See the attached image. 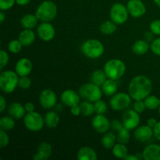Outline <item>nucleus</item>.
Segmentation results:
<instances>
[{
	"label": "nucleus",
	"mask_w": 160,
	"mask_h": 160,
	"mask_svg": "<svg viewBox=\"0 0 160 160\" xmlns=\"http://www.w3.org/2000/svg\"><path fill=\"white\" fill-rule=\"evenodd\" d=\"M131 97L129 94L119 92L112 95L109 105L110 107L115 111H121L126 109L131 104Z\"/></svg>",
	"instance_id": "1a4fd4ad"
},
{
	"label": "nucleus",
	"mask_w": 160,
	"mask_h": 160,
	"mask_svg": "<svg viewBox=\"0 0 160 160\" xmlns=\"http://www.w3.org/2000/svg\"><path fill=\"white\" fill-rule=\"evenodd\" d=\"M146 109L150 110H155L156 109H159L160 106V99L156 95H148V97L144 99Z\"/></svg>",
	"instance_id": "7c9ffc66"
},
{
	"label": "nucleus",
	"mask_w": 160,
	"mask_h": 160,
	"mask_svg": "<svg viewBox=\"0 0 160 160\" xmlns=\"http://www.w3.org/2000/svg\"><path fill=\"white\" fill-rule=\"evenodd\" d=\"M112 154L116 158L124 159L128 155V150L126 145L121 143H117L112 148Z\"/></svg>",
	"instance_id": "c756f323"
},
{
	"label": "nucleus",
	"mask_w": 160,
	"mask_h": 160,
	"mask_svg": "<svg viewBox=\"0 0 160 160\" xmlns=\"http://www.w3.org/2000/svg\"><path fill=\"white\" fill-rule=\"evenodd\" d=\"M150 30L154 34L160 35V20H153L150 23Z\"/></svg>",
	"instance_id": "79ce46f5"
},
{
	"label": "nucleus",
	"mask_w": 160,
	"mask_h": 160,
	"mask_svg": "<svg viewBox=\"0 0 160 160\" xmlns=\"http://www.w3.org/2000/svg\"><path fill=\"white\" fill-rule=\"evenodd\" d=\"M153 1H154V2L156 3L158 6H159L160 7V0H153Z\"/></svg>",
	"instance_id": "5fc2aeb1"
},
{
	"label": "nucleus",
	"mask_w": 160,
	"mask_h": 160,
	"mask_svg": "<svg viewBox=\"0 0 160 160\" xmlns=\"http://www.w3.org/2000/svg\"><path fill=\"white\" fill-rule=\"evenodd\" d=\"M141 121L139 113L134 109H128L125 111L122 117V122L123 126L129 130L135 129L138 128Z\"/></svg>",
	"instance_id": "9d476101"
},
{
	"label": "nucleus",
	"mask_w": 160,
	"mask_h": 160,
	"mask_svg": "<svg viewBox=\"0 0 160 160\" xmlns=\"http://www.w3.org/2000/svg\"><path fill=\"white\" fill-rule=\"evenodd\" d=\"M12 117H2L0 119V128L6 131H11L15 127V121Z\"/></svg>",
	"instance_id": "473e14b6"
},
{
	"label": "nucleus",
	"mask_w": 160,
	"mask_h": 160,
	"mask_svg": "<svg viewBox=\"0 0 160 160\" xmlns=\"http://www.w3.org/2000/svg\"><path fill=\"white\" fill-rule=\"evenodd\" d=\"M149 50V44L144 40H138L132 45V51L138 56H143Z\"/></svg>",
	"instance_id": "b1692460"
},
{
	"label": "nucleus",
	"mask_w": 160,
	"mask_h": 160,
	"mask_svg": "<svg viewBox=\"0 0 160 160\" xmlns=\"http://www.w3.org/2000/svg\"><path fill=\"white\" fill-rule=\"evenodd\" d=\"M104 71L108 78L117 81L124 75L126 72V65L120 59H109L105 64Z\"/></svg>",
	"instance_id": "7ed1b4c3"
},
{
	"label": "nucleus",
	"mask_w": 160,
	"mask_h": 160,
	"mask_svg": "<svg viewBox=\"0 0 160 160\" xmlns=\"http://www.w3.org/2000/svg\"><path fill=\"white\" fill-rule=\"evenodd\" d=\"M23 45H22L21 42H20V40H12L8 45V48H9V52L14 54H17V53L20 52L22 49V47Z\"/></svg>",
	"instance_id": "f704fd0d"
},
{
	"label": "nucleus",
	"mask_w": 160,
	"mask_h": 160,
	"mask_svg": "<svg viewBox=\"0 0 160 160\" xmlns=\"http://www.w3.org/2000/svg\"><path fill=\"white\" fill-rule=\"evenodd\" d=\"M36 17L42 22H50L57 15V6L56 3L50 0L42 2L35 12Z\"/></svg>",
	"instance_id": "f03ea898"
},
{
	"label": "nucleus",
	"mask_w": 160,
	"mask_h": 160,
	"mask_svg": "<svg viewBox=\"0 0 160 160\" xmlns=\"http://www.w3.org/2000/svg\"><path fill=\"white\" fill-rule=\"evenodd\" d=\"M35 34L31 29H24L19 34V40L23 46H29L35 41Z\"/></svg>",
	"instance_id": "4be33fe9"
},
{
	"label": "nucleus",
	"mask_w": 160,
	"mask_h": 160,
	"mask_svg": "<svg viewBox=\"0 0 160 160\" xmlns=\"http://www.w3.org/2000/svg\"><path fill=\"white\" fill-rule=\"evenodd\" d=\"M5 19H6V15H5L4 12L2 10L0 12V20H1V23H2L5 21Z\"/></svg>",
	"instance_id": "864d4df0"
},
{
	"label": "nucleus",
	"mask_w": 160,
	"mask_h": 160,
	"mask_svg": "<svg viewBox=\"0 0 160 160\" xmlns=\"http://www.w3.org/2000/svg\"><path fill=\"white\" fill-rule=\"evenodd\" d=\"M92 128L98 133H106L111 128V122L103 114H97L92 120Z\"/></svg>",
	"instance_id": "4468645a"
},
{
	"label": "nucleus",
	"mask_w": 160,
	"mask_h": 160,
	"mask_svg": "<svg viewBox=\"0 0 160 160\" xmlns=\"http://www.w3.org/2000/svg\"><path fill=\"white\" fill-rule=\"evenodd\" d=\"M123 159H126V160H138L139 158L137 156H133V155H129L128 154L126 157L124 158Z\"/></svg>",
	"instance_id": "603ef678"
},
{
	"label": "nucleus",
	"mask_w": 160,
	"mask_h": 160,
	"mask_svg": "<svg viewBox=\"0 0 160 160\" xmlns=\"http://www.w3.org/2000/svg\"><path fill=\"white\" fill-rule=\"evenodd\" d=\"M118 90V86L115 80L107 79L102 85V91L107 96H112Z\"/></svg>",
	"instance_id": "5701e85b"
},
{
	"label": "nucleus",
	"mask_w": 160,
	"mask_h": 160,
	"mask_svg": "<svg viewBox=\"0 0 160 160\" xmlns=\"http://www.w3.org/2000/svg\"><path fill=\"white\" fill-rule=\"evenodd\" d=\"M52 153V147L48 142H42L38 148L37 153L34 155V160H46L50 158Z\"/></svg>",
	"instance_id": "a211bd4d"
},
{
	"label": "nucleus",
	"mask_w": 160,
	"mask_h": 160,
	"mask_svg": "<svg viewBox=\"0 0 160 160\" xmlns=\"http://www.w3.org/2000/svg\"><path fill=\"white\" fill-rule=\"evenodd\" d=\"M128 8L122 3H115L112 6L109 12V16L112 21L117 24H123L128 19Z\"/></svg>",
	"instance_id": "6e6552de"
},
{
	"label": "nucleus",
	"mask_w": 160,
	"mask_h": 160,
	"mask_svg": "<svg viewBox=\"0 0 160 160\" xmlns=\"http://www.w3.org/2000/svg\"><path fill=\"white\" fill-rule=\"evenodd\" d=\"M18 86L21 89H28L31 86V81L28 76L24 77H20V78L19 79V84Z\"/></svg>",
	"instance_id": "e433bc0d"
},
{
	"label": "nucleus",
	"mask_w": 160,
	"mask_h": 160,
	"mask_svg": "<svg viewBox=\"0 0 160 160\" xmlns=\"http://www.w3.org/2000/svg\"><path fill=\"white\" fill-rule=\"evenodd\" d=\"M128 12L131 17L139 18L146 12V7L142 0H130L127 4Z\"/></svg>",
	"instance_id": "ddd939ff"
},
{
	"label": "nucleus",
	"mask_w": 160,
	"mask_h": 160,
	"mask_svg": "<svg viewBox=\"0 0 160 160\" xmlns=\"http://www.w3.org/2000/svg\"><path fill=\"white\" fill-rule=\"evenodd\" d=\"M9 138L8 136L7 133H6V131L1 129V131H0V147H1V148L7 146L9 145Z\"/></svg>",
	"instance_id": "4c0bfd02"
},
{
	"label": "nucleus",
	"mask_w": 160,
	"mask_h": 160,
	"mask_svg": "<svg viewBox=\"0 0 160 160\" xmlns=\"http://www.w3.org/2000/svg\"><path fill=\"white\" fill-rule=\"evenodd\" d=\"M117 142V135L113 133H106L102 136L101 139V142L102 146L106 149H111L113 148Z\"/></svg>",
	"instance_id": "cd10ccee"
},
{
	"label": "nucleus",
	"mask_w": 160,
	"mask_h": 160,
	"mask_svg": "<svg viewBox=\"0 0 160 160\" xmlns=\"http://www.w3.org/2000/svg\"><path fill=\"white\" fill-rule=\"evenodd\" d=\"M38 20V19L35 14H26L22 17L20 23L22 27L25 29H32L37 26Z\"/></svg>",
	"instance_id": "393cba45"
},
{
	"label": "nucleus",
	"mask_w": 160,
	"mask_h": 160,
	"mask_svg": "<svg viewBox=\"0 0 160 160\" xmlns=\"http://www.w3.org/2000/svg\"><path fill=\"white\" fill-rule=\"evenodd\" d=\"M37 33L38 37L44 42H49L54 38L56 31L52 24L48 22H42L38 27Z\"/></svg>",
	"instance_id": "f8f14e48"
},
{
	"label": "nucleus",
	"mask_w": 160,
	"mask_h": 160,
	"mask_svg": "<svg viewBox=\"0 0 160 160\" xmlns=\"http://www.w3.org/2000/svg\"><path fill=\"white\" fill-rule=\"evenodd\" d=\"M32 62L28 58H21L16 63L15 71L20 77L28 76L32 71Z\"/></svg>",
	"instance_id": "dca6fc26"
},
{
	"label": "nucleus",
	"mask_w": 160,
	"mask_h": 160,
	"mask_svg": "<svg viewBox=\"0 0 160 160\" xmlns=\"http://www.w3.org/2000/svg\"><path fill=\"white\" fill-rule=\"evenodd\" d=\"M80 106H81V114L84 117H90L94 112H95V106H94V105L91 102H82L80 105Z\"/></svg>",
	"instance_id": "72a5a7b5"
},
{
	"label": "nucleus",
	"mask_w": 160,
	"mask_h": 160,
	"mask_svg": "<svg viewBox=\"0 0 160 160\" xmlns=\"http://www.w3.org/2000/svg\"><path fill=\"white\" fill-rule=\"evenodd\" d=\"M104 46L100 41L97 39H89L85 41L81 45L83 54L90 59H98L104 53Z\"/></svg>",
	"instance_id": "39448f33"
},
{
	"label": "nucleus",
	"mask_w": 160,
	"mask_h": 160,
	"mask_svg": "<svg viewBox=\"0 0 160 160\" xmlns=\"http://www.w3.org/2000/svg\"><path fill=\"white\" fill-rule=\"evenodd\" d=\"M19 84V75L16 71L6 70L0 75V88L4 93L10 94L15 91Z\"/></svg>",
	"instance_id": "20e7f679"
},
{
	"label": "nucleus",
	"mask_w": 160,
	"mask_h": 160,
	"mask_svg": "<svg viewBox=\"0 0 160 160\" xmlns=\"http://www.w3.org/2000/svg\"><path fill=\"white\" fill-rule=\"evenodd\" d=\"M130 131L131 130L128 129L127 128L123 127L122 129H120V131H117V142L118 143L124 144V145H127V144L129 142L130 138H131V134H130Z\"/></svg>",
	"instance_id": "2f4dec72"
},
{
	"label": "nucleus",
	"mask_w": 160,
	"mask_h": 160,
	"mask_svg": "<svg viewBox=\"0 0 160 160\" xmlns=\"http://www.w3.org/2000/svg\"><path fill=\"white\" fill-rule=\"evenodd\" d=\"M134 135L136 140L138 142H145L152 138L154 135V131L153 128H150L148 125H143L136 128Z\"/></svg>",
	"instance_id": "f3484780"
},
{
	"label": "nucleus",
	"mask_w": 160,
	"mask_h": 160,
	"mask_svg": "<svg viewBox=\"0 0 160 160\" xmlns=\"http://www.w3.org/2000/svg\"><path fill=\"white\" fill-rule=\"evenodd\" d=\"M9 62V55L5 50L2 49L0 51V69L2 70L8 64Z\"/></svg>",
	"instance_id": "ea45409f"
},
{
	"label": "nucleus",
	"mask_w": 160,
	"mask_h": 160,
	"mask_svg": "<svg viewBox=\"0 0 160 160\" xmlns=\"http://www.w3.org/2000/svg\"><path fill=\"white\" fill-rule=\"evenodd\" d=\"M159 115H160V106H159Z\"/></svg>",
	"instance_id": "6e6d98bb"
},
{
	"label": "nucleus",
	"mask_w": 160,
	"mask_h": 160,
	"mask_svg": "<svg viewBox=\"0 0 160 160\" xmlns=\"http://www.w3.org/2000/svg\"><path fill=\"white\" fill-rule=\"evenodd\" d=\"M150 48L155 55L160 56V38H158L152 42Z\"/></svg>",
	"instance_id": "a19ab883"
},
{
	"label": "nucleus",
	"mask_w": 160,
	"mask_h": 160,
	"mask_svg": "<svg viewBox=\"0 0 160 160\" xmlns=\"http://www.w3.org/2000/svg\"><path fill=\"white\" fill-rule=\"evenodd\" d=\"M25 107L20 102H12L8 107V113L14 119H22L26 115Z\"/></svg>",
	"instance_id": "aec40b11"
},
{
	"label": "nucleus",
	"mask_w": 160,
	"mask_h": 160,
	"mask_svg": "<svg viewBox=\"0 0 160 160\" xmlns=\"http://www.w3.org/2000/svg\"><path fill=\"white\" fill-rule=\"evenodd\" d=\"M117 23H115L112 20L104 21L99 27V30L102 34H106V35H109V34H113L117 31Z\"/></svg>",
	"instance_id": "c85d7f7f"
},
{
	"label": "nucleus",
	"mask_w": 160,
	"mask_h": 160,
	"mask_svg": "<svg viewBox=\"0 0 160 160\" xmlns=\"http://www.w3.org/2000/svg\"><path fill=\"white\" fill-rule=\"evenodd\" d=\"M106 78L107 76H106L104 70H96L91 75V82L99 86V87H102L105 81L107 80Z\"/></svg>",
	"instance_id": "bb28decb"
},
{
	"label": "nucleus",
	"mask_w": 160,
	"mask_h": 160,
	"mask_svg": "<svg viewBox=\"0 0 160 160\" xmlns=\"http://www.w3.org/2000/svg\"><path fill=\"white\" fill-rule=\"evenodd\" d=\"M70 112H71L72 115L75 116V117H78L81 114V106L80 105H76V106H73L72 107H70Z\"/></svg>",
	"instance_id": "a18cd8bd"
},
{
	"label": "nucleus",
	"mask_w": 160,
	"mask_h": 160,
	"mask_svg": "<svg viewBox=\"0 0 160 160\" xmlns=\"http://www.w3.org/2000/svg\"><path fill=\"white\" fill-rule=\"evenodd\" d=\"M45 124L48 128H55L59 123V117L56 112L49 111L45 116Z\"/></svg>",
	"instance_id": "a878e982"
},
{
	"label": "nucleus",
	"mask_w": 160,
	"mask_h": 160,
	"mask_svg": "<svg viewBox=\"0 0 160 160\" xmlns=\"http://www.w3.org/2000/svg\"><path fill=\"white\" fill-rule=\"evenodd\" d=\"M61 101L65 106L72 107L73 106L80 104L81 101V95L79 93L76 92L75 91L68 89L66 90L61 94Z\"/></svg>",
	"instance_id": "2eb2a0df"
},
{
	"label": "nucleus",
	"mask_w": 160,
	"mask_h": 160,
	"mask_svg": "<svg viewBox=\"0 0 160 160\" xmlns=\"http://www.w3.org/2000/svg\"><path fill=\"white\" fill-rule=\"evenodd\" d=\"M152 90V81L149 78L143 75H139L133 78L128 86V94L135 101L145 99L150 95Z\"/></svg>",
	"instance_id": "f257e3e1"
},
{
	"label": "nucleus",
	"mask_w": 160,
	"mask_h": 160,
	"mask_svg": "<svg viewBox=\"0 0 160 160\" xmlns=\"http://www.w3.org/2000/svg\"><path fill=\"white\" fill-rule=\"evenodd\" d=\"M146 106H145V102L144 100H137L135 101L134 104V109L137 111L138 113H142V112H145Z\"/></svg>",
	"instance_id": "37998d69"
},
{
	"label": "nucleus",
	"mask_w": 160,
	"mask_h": 160,
	"mask_svg": "<svg viewBox=\"0 0 160 160\" xmlns=\"http://www.w3.org/2000/svg\"><path fill=\"white\" fill-rule=\"evenodd\" d=\"M31 2V0H16V3L20 6H26Z\"/></svg>",
	"instance_id": "3c124183"
},
{
	"label": "nucleus",
	"mask_w": 160,
	"mask_h": 160,
	"mask_svg": "<svg viewBox=\"0 0 160 160\" xmlns=\"http://www.w3.org/2000/svg\"><path fill=\"white\" fill-rule=\"evenodd\" d=\"M123 127L124 126H123V122L121 123V122H120L117 120H114L111 122V128L116 131H119L120 129H122Z\"/></svg>",
	"instance_id": "c03bdc74"
},
{
	"label": "nucleus",
	"mask_w": 160,
	"mask_h": 160,
	"mask_svg": "<svg viewBox=\"0 0 160 160\" xmlns=\"http://www.w3.org/2000/svg\"><path fill=\"white\" fill-rule=\"evenodd\" d=\"M24 125L29 131L33 132L40 131L45 124V119L40 113L37 112H28L23 117Z\"/></svg>",
	"instance_id": "0eeeda50"
},
{
	"label": "nucleus",
	"mask_w": 160,
	"mask_h": 160,
	"mask_svg": "<svg viewBox=\"0 0 160 160\" xmlns=\"http://www.w3.org/2000/svg\"><path fill=\"white\" fill-rule=\"evenodd\" d=\"M6 108V101L2 95L0 96V112L2 113Z\"/></svg>",
	"instance_id": "de8ad7c7"
},
{
	"label": "nucleus",
	"mask_w": 160,
	"mask_h": 160,
	"mask_svg": "<svg viewBox=\"0 0 160 160\" xmlns=\"http://www.w3.org/2000/svg\"><path fill=\"white\" fill-rule=\"evenodd\" d=\"M153 131H154V136L156 138L160 141V121L158 122L156 126L153 128Z\"/></svg>",
	"instance_id": "49530a36"
},
{
	"label": "nucleus",
	"mask_w": 160,
	"mask_h": 160,
	"mask_svg": "<svg viewBox=\"0 0 160 160\" xmlns=\"http://www.w3.org/2000/svg\"><path fill=\"white\" fill-rule=\"evenodd\" d=\"M142 158L145 160H160V145L151 144L142 152Z\"/></svg>",
	"instance_id": "6ab92c4d"
},
{
	"label": "nucleus",
	"mask_w": 160,
	"mask_h": 160,
	"mask_svg": "<svg viewBox=\"0 0 160 160\" xmlns=\"http://www.w3.org/2000/svg\"><path fill=\"white\" fill-rule=\"evenodd\" d=\"M78 159L79 160H97L98 156L95 150L88 146L82 147L78 152Z\"/></svg>",
	"instance_id": "412c9836"
},
{
	"label": "nucleus",
	"mask_w": 160,
	"mask_h": 160,
	"mask_svg": "<svg viewBox=\"0 0 160 160\" xmlns=\"http://www.w3.org/2000/svg\"><path fill=\"white\" fill-rule=\"evenodd\" d=\"M25 109H26L27 112H33L34 110V105L33 102H28L25 104L24 106Z\"/></svg>",
	"instance_id": "09e8293b"
},
{
	"label": "nucleus",
	"mask_w": 160,
	"mask_h": 160,
	"mask_svg": "<svg viewBox=\"0 0 160 160\" xmlns=\"http://www.w3.org/2000/svg\"><path fill=\"white\" fill-rule=\"evenodd\" d=\"M39 102L41 106L47 109L54 107L57 102L56 93L51 89H45L42 91L39 96Z\"/></svg>",
	"instance_id": "9b49d317"
},
{
	"label": "nucleus",
	"mask_w": 160,
	"mask_h": 160,
	"mask_svg": "<svg viewBox=\"0 0 160 160\" xmlns=\"http://www.w3.org/2000/svg\"><path fill=\"white\" fill-rule=\"evenodd\" d=\"M16 3V0H0V9L2 11L9 10Z\"/></svg>",
	"instance_id": "58836bf2"
},
{
	"label": "nucleus",
	"mask_w": 160,
	"mask_h": 160,
	"mask_svg": "<svg viewBox=\"0 0 160 160\" xmlns=\"http://www.w3.org/2000/svg\"><path fill=\"white\" fill-rule=\"evenodd\" d=\"M157 120H156L155 118H149L148 120H147V125L148 126H149L150 128H154L156 126V124H157Z\"/></svg>",
	"instance_id": "8fccbe9b"
},
{
	"label": "nucleus",
	"mask_w": 160,
	"mask_h": 160,
	"mask_svg": "<svg viewBox=\"0 0 160 160\" xmlns=\"http://www.w3.org/2000/svg\"><path fill=\"white\" fill-rule=\"evenodd\" d=\"M102 93L99 86L92 82L84 84L79 88V94L81 98L91 102H95L101 99Z\"/></svg>",
	"instance_id": "423d86ee"
},
{
	"label": "nucleus",
	"mask_w": 160,
	"mask_h": 160,
	"mask_svg": "<svg viewBox=\"0 0 160 160\" xmlns=\"http://www.w3.org/2000/svg\"><path fill=\"white\" fill-rule=\"evenodd\" d=\"M95 111L97 114H104L107 111V105L103 100H98L95 102Z\"/></svg>",
	"instance_id": "c9c22d12"
}]
</instances>
